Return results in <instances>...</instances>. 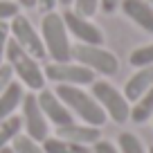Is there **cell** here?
<instances>
[{
  "mask_svg": "<svg viewBox=\"0 0 153 153\" xmlns=\"http://www.w3.org/2000/svg\"><path fill=\"white\" fill-rule=\"evenodd\" d=\"M36 97H38V106H41V110H43L45 120L52 122L56 128L68 126V124H72V122H74V115H72L70 110H68V106L56 97V92L45 90V88H43V90H41V95H36Z\"/></svg>",
  "mask_w": 153,
  "mask_h": 153,
  "instance_id": "30bf717a",
  "label": "cell"
},
{
  "mask_svg": "<svg viewBox=\"0 0 153 153\" xmlns=\"http://www.w3.org/2000/svg\"><path fill=\"white\" fill-rule=\"evenodd\" d=\"M117 149H120V153H146L144 146H142V142H140V137L133 135V133H128V131H124V133L120 135Z\"/></svg>",
  "mask_w": 153,
  "mask_h": 153,
  "instance_id": "d6986e66",
  "label": "cell"
},
{
  "mask_svg": "<svg viewBox=\"0 0 153 153\" xmlns=\"http://www.w3.org/2000/svg\"><path fill=\"white\" fill-rule=\"evenodd\" d=\"M128 63L135 68H144V65H153V43L135 48L128 56Z\"/></svg>",
  "mask_w": 153,
  "mask_h": 153,
  "instance_id": "ac0fdd59",
  "label": "cell"
},
{
  "mask_svg": "<svg viewBox=\"0 0 153 153\" xmlns=\"http://www.w3.org/2000/svg\"><path fill=\"white\" fill-rule=\"evenodd\" d=\"M43 151L45 153H92V149L83 146V144H74L63 137H48L43 142Z\"/></svg>",
  "mask_w": 153,
  "mask_h": 153,
  "instance_id": "2e32d148",
  "label": "cell"
},
{
  "mask_svg": "<svg viewBox=\"0 0 153 153\" xmlns=\"http://www.w3.org/2000/svg\"><path fill=\"white\" fill-rule=\"evenodd\" d=\"M120 2L122 0H99V9L104 14H115V11L120 9Z\"/></svg>",
  "mask_w": 153,
  "mask_h": 153,
  "instance_id": "484cf974",
  "label": "cell"
},
{
  "mask_svg": "<svg viewBox=\"0 0 153 153\" xmlns=\"http://www.w3.org/2000/svg\"><path fill=\"white\" fill-rule=\"evenodd\" d=\"M92 97L97 99V104L104 108L106 117H110L117 124H124L131 120V108L126 101L124 92H120L115 86H110L108 81H92Z\"/></svg>",
  "mask_w": 153,
  "mask_h": 153,
  "instance_id": "5b68a950",
  "label": "cell"
},
{
  "mask_svg": "<svg viewBox=\"0 0 153 153\" xmlns=\"http://www.w3.org/2000/svg\"><path fill=\"white\" fill-rule=\"evenodd\" d=\"M151 86H153V65L137 68V72H135L133 76H128V81H126V86H124L126 101H137Z\"/></svg>",
  "mask_w": 153,
  "mask_h": 153,
  "instance_id": "4fadbf2b",
  "label": "cell"
},
{
  "mask_svg": "<svg viewBox=\"0 0 153 153\" xmlns=\"http://www.w3.org/2000/svg\"><path fill=\"white\" fill-rule=\"evenodd\" d=\"M61 16H63V23L68 27V34H72L76 41H81L86 45H104V32L90 18L76 14L74 9H65Z\"/></svg>",
  "mask_w": 153,
  "mask_h": 153,
  "instance_id": "9c48e42d",
  "label": "cell"
},
{
  "mask_svg": "<svg viewBox=\"0 0 153 153\" xmlns=\"http://www.w3.org/2000/svg\"><path fill=\"white\" fill-rule=\"evenodd\" d=\"M25 88L20 81H11L5 90L0 92V120H5L9 115H14V110L23 104Z\"/></svg>",
  "mask_w": 153,
  "mask_h": 153,
  "instance_id": "5bb4252c",
  "label": "cell"
},
{
  "mask_svg": "<svg viewBox=\"0 0 153 153\" xmlns=\"http://www.w3.org/2000/svg\"><path fill=\"white\" fill-rule=\"evenodd\" d=\"M56 97L68 106L72 115H76L81 122H86L88 126H101L106 124V113L97 99L90 92L81 90V86H65V83H59L56 86Z\"/></svg>",
  "mask_w": 153,
  "mask_h": 153,
  "instance_id": "6da1fadb",
  "label": "cell"
},
{
  "mask_svg": "<svg viewBox=\"0 0 153 153\" xmlns=\"http://www.w3.org/2000/svg\"><path fill=\"white\" fill-rule=\"evenodd\" d=\"M151 117H153V86L149 88V90L135 101L133 108H131V120H133L135 124H144V122L151 120Z\"/></svg>",
  "mask_w": 153,
  "mask_h": 153,
  "instance_id": "9a60e30c",
  "label": "cell"
},
{
  "mask_svg": "<svg viewBox=\"0 0 153 153\" xmlns=\"http://www.w3.org/2000/svg\"><path fill=\"white\" fill-rule=\"evenodd\" d=\"M56 2H59V5H63V7H70L74 0H56Z\"/></svg>",
  "mask_w": 153,
  "mask_h": 153,
  "instance_id": "f546056e",
  "label": "cell"
},
{
  "mask_svg": "<svg viewBox=\"0 0 153 153\" xmlns=\"http://www.w3.org/2000/svg\"><path fill=\"white\" fill-rule=\"evenodd\" d=\"M72 59H74V63H79V65L88 68V70H92V72H99V74H104V76H113L120 70L117 56H115L113 52H108V50H104L101 45L79 43V45L72 48Z\"/></svg>",
  "mask_w": 153,
  "mask_h": 153,
  "instance_id": "277c9868",
  "label": "cell"
},
{
  "mask_svg": "<svg viewBox=\"0 0 153 153\" xmlns=\"http://www.w3.org/2000/svg\"><path fill=\"white\" fill-rule=\"evenodd\" d=\"M9 23L0 20V65H2V59H5V52H7V43H9Z\"/></svg>",
  "mask_w": 153,
  "mask_h": 153,
  "instance_id": "603a6c76",
  "label": "cell"
},
{
  "mask_svg": "<svg viewBox=\"0 0 153 153\" xmlns=\"http://www.w3.org/2000/svg\"><path fill=\"white\" fill-rule=\"evenodd\" d=\"M23 128H25V135L32 137L34 142H45L50 137V128H48V120H45L43 110L38 106V97L36 95H25L23 97Z\"/></svg>",
  "mask_w": 153,
  "mask_h": 153,
  "instance_id": "ba28073f",
  "label": "cell"
},
{
  "mask_svg": "<svg viewBox=\"0 0 153 153\" xmlns=\"http://www.w3.org/2000/svg\"><path fill=\"white\" fill-rule=\"evenodd\" d=\"M11 149H14L16 153H45L43 146L38 142H34L32 137H27V135H16V140L11 142Z\"/></svg>",
  "mask_w": 153,
  "mask_h": 153,
  "instance_id": "ffe728a7",
  "label": "cell"
},
{
  "mask_svg": "<svg viewBox=\"0 0 153 153\" xmlns=\"http://www.w3.org/2000/svg\"><path fill=\"white\" fill-rule=\"evenodd\" d=\"M5 59L7 63L11 65L14 74L18 76V81L23 86H27L29 90L38 92L45 88V74H43V68L38 65V61L27 54L18 43H16L14 38H9V43H7V52H5Z\"/></svg>",
  "mask_w": 153,
  "mask_h": 153,
  "instance_id": "3957f363",
  "label": "cell"
},
{
  "mask_svg": "<svg viewBox=\"0 0 153 153\" xmlns=\"http://www.w3.org/2000/svg\"><path fill=\"white\" fill-rule=\"evenodd\" d=\"M9 34H11V38H14L16 43H18L27 54H32L36 61L48 56L45 45H43V38L38 36V32L34 29V25L29 23L27 16L16 14L14 18H11V23H9Z\"/></svg>",
  "mask_w": 153,
  "mask_h": 153,
  "instance_id": "8992f818",
  "label": "cell"
},
{
  "mask_svg": "<svg viewBox=\"0 0 153 153\" xmlns=\"http://www.w3.org/2000/svg\"><path fill=\"white\" fill-rule=\"evenodd\" d=\"M56 137H63V140H70L74 144H95L97 140H101V131L99 126H88V124H68V126H61L56 128Z\"/></svg>",
  "mask_w": 153,
  "mask_h": 153,
  "instance_id": "7c38bea8",
  "label": "cell"
},
{
  "mask_svg": "<svg viewBox=\"0 0 153 153\" xmlns=\"http://www.w3.org/2000/svg\"><path fill=\"white\" fill-rule=\"evenodd\" d=\"M11 81H14V70H11L9 63H2V65H0V92L5 90Z\"/></svg>",
  "mask_w": 153,
  "mask_h": 153,
  "instance_id": "cb8c5ba5",
  "label": "cell"
},
{
  "mask_svg": "<svg viewBox=\"0 0 153 153\" xmlns=\"http://www.w3.org/2000/svg\"><path fill=\"white\" fill-rule=\"evenodd\" d=\"M20 128H23V120L18 115H9L5 120H0V149L9 146L16 140V135H20Z\"/></svg>",
  "mask_w": 153,
  "mask_h": 153,
  "instance_id": "e0dca14e",
  "label": "cell"
},
{
  "mask_svg": "<svg viewBox=\"0 0 153 153\" xmlns=\"http://www.w3.org/2000/svg\"><path fill=\"white\" fill-rule=\"evenodd\" d=\"M41 38H43L45 52L52 61L65 63L72 61V45L68 38V27L63 23V16L56 11H48L41 20Z\"/></svg>",
  "mask_w": 153,
  "mask_h": 153,
  "instance_id": "7a4b0ae2",
  "label": "cell"
},
{
  "mask_svg": "<svg viewBox=\"0 0 153 153\" xmlns=\"http://www.w3.org/2000/svg\"><path fill=\"white\" fill-rule=\"evenodd\" d=\"M149 153H153V146H151V149H149Z\"/></svg>",
  "mask_w": 153,
  "mask_h": 153,
  "instance_id": "4dcf8cb0",
  "label": "cell"
},
{
  "mask_svg": "<svg viewBox=\"0 0 153 153\" xmlns=\"http://www.w3.org/2000/svg\"><path fill=\"white\" fill-rule=\"evenodd\" d=\"M0 153H16V151L11 149V144H9V146H2V149H0Z\"/></svg>",
  "mask_w": 153,
  "mask_h": 153,
  "instance_id": "f1b7e54d",
  "label": "cell"
},
{
  "mask_svg": "<svg viewBox=\"0 0 153 153\" xmlns=\"http://www.w3.org/2000/svg\"><path fill=\"white\" fill-rule=\"evenodd\" d=\"M92 153H120V149L115 146L113 142H106V140H97L92 144Z\"/></svg>",
  "mask_w": 153,
  "mask_h": 153,
  "instance_id": "d4e9b609",
  "label": "cell"
},
{
  "mask_svg": "<svg viewBox=\"0 0 153 153\" xmlns=\"http://www.w3.org/2000/svg\"><path fill=\"white\" fill-rule=\"evenodd\" d=\"M120 9L140 29H144L146 34H153V5L149 0H122Z\"/></svg>",
  "mask_w": 153,
  "mask_h": 153,
  "instance_id": "8fae6325",
  "label": "cell"
},
{
  "mask_svg": "<svg viewBox=\"0 0 153 153\" xmlns=\"http://www.w3.org/2000/svg\"><path fill=\"white\" fill-rule=\"evenodd\" d=\"M36 5L41 7L45 14H48V11H54V7H56V0H36Z\"/></svg>",
  "mask_w": 153,
  "mask_h": 153,
  "instance_id": "4316f807",
  "label": "cell"
},
{
  "mask_svg": "<svg viewBox=\"0 0 153 153\" xmlns=\"http://www.w3.org/2000/svg\"><path fill=\"white\" fill-rule=\"evenodd\" d=\"M151 122H153V117H151Z\"/></svg>",
  "mask_w": 153,
  "mask_h": 153,
  "instance_id": "d6a6232c",
  "label": "cell"
},
{
  "mask_svg": "<svg viewBox=\"0 0 153 153\" xmlns=\"http://www.w3.org/2000/svg\"><path fill=\"white\" fill-rule=\"evenodd\" d=\"M149 2H151V5H153V0H149Z\"/></svg>",
  "mask_w": 153,
  "mask_h": 153,
  "instance_id": "1f68e13d",
  "label": "cell"
},
{
  "mask_svg": "<svg viewBox=\"0 0 153 153\" xmlns=\"http://www.w3.org/2000/svg\"><path fill=\"white\" fill-rule=\"evenodd\" d=\"M43 74L45 79L59 83H65V86H88V83L95 81V72L88 70V68L79 65V63H72V61H65V63H48L43 68Z\"/></svg>",
  "mask_w": 153,
  "mask_h": 153,
  "instance_id": "52a82bcc",
  "label": "cell"
},
{
  "mask_svg": "<svg viewBox=\"0 0 153 153\" xmlns=\"http://www.w3.org/2000/svg\"><path fill=\"white\" fill-rule=\"evenodd\" d=\"M16 2H18V7H25V9L36 7V0H16Z\"/></svg>",
  "mask_w": 153,
  "mask_h": 153,
  "instance_id": "83f0119b",
  "label": "cell"
},
{
  "mask_svg": "<svg viewBox=\"0 0 153 153\" xmlns=\"http://www.w3.org/2000/svg\"><path fill=\"white\" fill-rule=\"evenodd\" d=\"M97 9H99V0H74V11L86 16V18L95 16Z\"/></svg>",
  "mask_w": 153,
  "mask_h": 153,
  "instance_id": "44dd1931",
  "label": "cell"
},
{
  "mask_svg": "<svg viewBox=\"0 0 153 153\" xmlns=\"http://www.w3.org/2000/svg\"><path fill=\"white\" fill-rule=\"evenodd\" d=\"M16 14H20L16 0H0V20H11Z\"/></svg>",
  "mask_w": 153,
  "mask_h": 153,
  "instance_id": "7402d4cb",
  "label": "cell"
}]
</instances>
